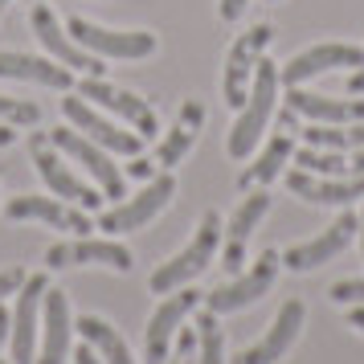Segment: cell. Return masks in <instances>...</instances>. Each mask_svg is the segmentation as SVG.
<instances>
[{
	"label": "cell",
	"instance_id": "cell-3",
	"mask_svg": "<svg viewBox=\"0 0 364 364\" xmlns=\"http://www.w3.org/2000/svg\"><path fill=\"white\" fill-rule=\"evenodd\" d=\"M270 41H274V29H270L266 21L233 37L230 53H225V74H221V95H225V107H230V111H237V107L246 102L250 82H254V70H258V62L266 58Z\"/></svg>",
	"mask_w": 364,
	"mask_h": 364
},
{
	"label": "cell",
	"instance_id": "cell-24",
	"mask_svg": "<svg viewBox=\"0 0 364 364\" xmlns=\"http://www.w3.org/2000/svg\"><path fill=\"white\" fill-rule=\"evenodd\" d=\"M0 78H17V82H37L50 90H70L74 86V70L50 58H33V53H0Z\"/></svg>",
	"mask_w": 364,
	"mask_h": 364
},
{
	"label": "cell",
	"instance_id": "cell-5",
	"mask_svg": "<svg viewBox=\"0 0 364 364\" xmlns=\"http://www.w3.org/2000/svg\"><path fill=\"white\" fill-rule=\"evenodd\" d=\"M29 156H33V168H37V176L46 181V188H50L53 197H62V200H74L78 209H102V193H95L86 181H78L74 172L66 168V156L53 148L50 139H46V132L41 135H29Z\"/></svg>",
	"mask_w": 364,
	"mask_h": 364
},
{
	"label": "cell",
	"instance_id": "cell-19",
	"mask_svg": "<svg viewBox=\"0 0 364 364\" xmlns=\"http://www.w3.org/2000/svg\"><path fill=\"white\" fill-rule=\"evenodd\" d=\"M4 217L9 221H46L53 230H70L74 237H90V230H95L86 209H70L53 197H13L4 205Z\"/></svg>",
	"mask_w": 364,
	"mask_h": 364
},
{
	"label": "cell",
	"instance_id": "cell-12",
	"mask_svg": "<svg viewBox=\"0 0 364 364\" xmlns=\"http://www.w3.org/2000/svg\"><path fill=\"white\" fill-rule=\"evenodd\" d=\"M62 115H66V123L74 132H82L86 139H95L99 148L115 151V156H139V148H144V135L123 132L119 123L102 119L86 99H62Z\"/></svg>",
	"mask_w": 364,
	"mask_h": 364
},
{
	"label": "cell",
	"instance_id": "cell-25",
	"mask_svg": "<svg viewBox=\"0 0 364 364\" xmlns=\"http://www.w3.org/2000/svg\"><path fill=\"white\" fill-rule=\"evenodd\" d=\"M74 331L99 352L102 364H135L132 348L123 344V336H119L107 319H99V315H78V319H74Z\"/></svg>",
	"mask_w": 364,
	"mask_h": 364
},
{
	"label": "cell",
	"instance_id": "cell-32",
	"mask_svg": "<svg viewBox=\"0 0 364 364\" xmlns=\"http://www.w3.org/2000/svg\"><path fill=\"white\" fill-rule=\"evenodd\" d=\"M21 282H25V270H21V266H9V270H0V299L17 295Z\"/></svg>",
	"mask_w": 364,
	"mask_h": 364
},
{
	"label": "cell",
	"instance_id": "cell-29",
	"mask_svg": "<svg viewBox=\"0 0 364 364\" xmlns=\"http://www.w3.org/2000/svg\"><path fill=\"white\" fill-rule=\"evenodd\" d=\"M37 119H41V107L37 102L0 95V123H9V127H33Z\"/></svg>",
	"mask_w": 364,
	"mask_h": 364
},
{
	"label": "cell",
	"instance_id": "cell-27",
	"mask_svg": "<svg viewBox=\"0 0 364 364\" xmlns=\"http://www.w3.org/2000/svg\"><path fill=\"white\" fill-rule=\"evenodd\" d=\"M303 144L328 151H356L364 148V123H311L303 127Z\"/></svg>",
	"mask_w": 364,
	"mask_h": 364
},
{
	"label": "cell",
	"instance_id": "cell-6",
	"mask_svg": "<svg viewBox=\"0 0 364 364\" xmlns=\"http://www.w3.org/2000/svg\"><path fill=\"white\" fill-rule=\"evenodd\" d=\"M279 266H282V254H274V250H262V258L250 266L246 274H237V279L221 282L217 291H209V299H205V307L213 315H233V311H246L250 303H258V299L274 287V279H279Z\"/></svg>",
	"mask_w": 364,
	"mask_h": 364
},
{
	"label": "cell",
	"instance_id": "cell-22",
	"mask_svg": "<svg viewBox=\"0 0 364 364\" xmlns=\"http://www.w3.org/2000/svg\"><path fill=\"white\" fill-rule=\"evenodd\" d=\"M287 102L311 123H364V99H328L303 86H287Z\"/></svg>",
	"mask_w": 364,
	"mask_h": 364
},
{
	"label": "cell",
	"instance_id": "cell-37",
	"mask_svg": "<svg viewBox=\"0 0 364 364\" xmlns=\"http://www.w3.org/2000/svg\"><path fill=\"white\" fill-rule=\"evenodd\" d=\"M348 323L364 331V307H360V303H352V311H348Z\"/></svg>",
	"mask_w": 364,
	"mask_h": 364
},
{
	"label": "cell",
	"instance_id": "cell-10",
	"mask_svg": "<svg viewBox=\"0 0 364 364\" xmlns=\"http://www.w3.org/2000/svg\"><path fill=\"white\" fill-rule=\"evenodd\" d=\"M50 291V279L37 270L25 274L17 291V307H13V323H9V340H13V364H33L37 360V311L41 299Z\"/></svg>",
	"mask_w": 364,
	"mask_h": 364
},
{
	"label": "cell",
	"instance_id": "cell-35",
	"mask_svg": "<svg viewBox=\"0 0 364 364\" xmlns=\"http://www.w3.org/2000/svg\"><path fill=\"white\" fill-rule=\"evenodd\" d=\"M348 95H364V66L348 74Z\"/></svg>",
	"mask_w": 364,
	"mask_h": 364
},
{
	"label": "cell",
	"instance_id": "cell-14",
	"mask_svg": "<svg viewBox=\"0 0 364 364\" xmlns=\"http://www.w3.org/2000/svg\"><path fill=\"white\" fill-rule=\"evenodd\" d=\"M46 266L50 270H66V266H111L119 274L132 270V250L107 242V237H74V242H58L46 250Z\"/></svg>",
	"mask_w": 364,
	"mask_h": 364
},
{
	"label": "cell",
	"instance_id": "cell-38",
	"mask_svg": "<svg viewBox=\"0 0 364 364\" xmlns=\"http://www.w3.org/2000/svg\"><path fill=\"white\" fill-rule=\"evenodd\" d=\"M9 323H13V315L4 311V303H0V344H4V336H9Z\"/></svg>",
	"mask_w": 364,
	"mask_h": 364
},
{
	"label": "cell",
	"instance_id": "cell-1",
	"mask_svg": "<svg viewBox=\"0 0 364 364\" xmlns=\"http://www.w3.org/2000/svg\"><path fill=\"white\" fill-rule=\"evenodd\" d=\"M274 102H279V66L262 58L258 70H254V82H250V95L246 102L237 107V119H233V132H230V151L233 160H246L254 156V148L262 144V132H266V119L274 115Z\"/></svg>",
	"mask_w": 364,
	"mask_h": 364
},
{
	"label": "cell",
	"instance_id": "cell-17",
	"mask_svg": "<svg viewBox=\"0 0 364 364\" xmlns=\"http://www.w3.org/2000/svg\"><path fill=\"white\" fill-rule=\"evenodd\" d=\"M266 213H270V193H266V188H250V197L233 209L230 225L221 230V242H225L221 266H225L230 274H237V270H242V262H246V246H250V233H254V225H258Z\"/></svg>",
	"mask_w": 364,
	"mask_h": 364
},
{
	"label": "cell",
	"instance_id": "cell-40",
	"mask_svg": "<svg viewBox=\"0 0 364 364\" xmlns=\"http://www.w3.org/2000/svg\"><path fill=\"white\" fill-rule=\"evenodd\" d=\"M352 172L364 176V148H356V156H352Z\"/></svg>",
	"mask_w": 364,
	"mask_h": 364
},
{
	"label": "cell",
	"instance_id": "cell-7",
	"mask_svg": "<svg viewBox=\"0 0 364 364\" xmlns=\"http://www.w3.org/2000/svg\"><path fill=\"white\" fill-rule=\"evenodd\" d=\"M46 139H50L53 148L62 151V156H70V160H78V164L95 176V181L102 184V197L107 200H119L123 193H127V181H123V172H119L115 164H111V156H107V148H99L95 139H86L82 132H74V127H53V132H46Z\"/></svg>",
	"mask_w": 364,
	"mask_h": 364
},
{
	"label": "cell",
	"instance_id": "cell-11",
	"mask_svg": "<svg viewBox=\"0 0 364 364\" xmlns=\"http://www.w3.org/2000/svg\"><path fill=\"white\" fill-rule=\"evenodd\" d=\"M78 90H82V99L99 102L102 111H111V115H119L127 127H135V135L151 139V135L160 132V119H156V111H151L139 95H132V90L111 86L107 78H82V82H78Z\"/></svg>",
	"mask_w": 364,
	"mask_h": 364
},
{
	"label": "cell",
	"instance_id": "cell-28",
	"mask_svg": "<svg viewBox=\"0 0 364 364\" xmlns=\"http://www.w3.org/2000/svg\"><path fill=\"white\" fill-rule=\"evenodd\" d=\"M197 348H200V360L197 364H225V331L217 323L213 311L200 315L197 323Z\"/></svg>",
	"mask_w": 364,
	"mask_h": 364
},
{
	"label": "cell",
	"instance_id": "cell-31",
	"mask_svg": "<svg viewBox=\"0 0 364 364\" xmlns=\"http://www.w3.org/2000/svg\"><path fill=\"white\" fill-rule=\"evenodd\" d=\"M193 352H197V331H176V356L168 364H197Z\"/></svg>",
	"mask_w": 364,
	"mask_h": 364
},
{
	"label": "cell",
	"instance_id": "cell-20",
	"mask_svg": "<svg viewBox=\"0 0 364 364\" xmlns=\"http://www.w3.org/2000/svg\"><path fill=\"white\" fill-rule=\"evenodd\" d=\"M287 188L311 205H352L364 197V176H315L303 168L287 172Z\"/></svg>",
	"mask_w": 364,
	"mask_h": 364
},
{
	"label": "cell",
	"instance_id": "cell-9",
	"mask_svg": "<svg viewBox=\"0 0 364 364\" xmlns=\"http://www.w3.org/2000/svg\"><path fill=\"white\" fill-rule=\"evenodd\" d=\"M29 25H33L37 41H41V46L53 53V62H62L66 70H82L86 78H107V66H102L107 58L82 50L74 37H66V29H62V25H58V17H53V9H46V4H33Z\"/></svg>",
	"mask_w": 364,
	"mask_h": 364
},
{
	"label": "cell",
	"instance_id": "cell-26",
	"mask_svg": "<svg viewBox=\"0 0 364 364\" xmlns=\"http://www.w3.org/2000/svg\"><path fill=\"white\" fill-rule=\"evenodd\" d=\"M291 156H295V139H291V132L282 127V132L266 144L262 156L242 172V181H237V184H242V188H266L274 176H282V168L291 164Z\"/></svg>",
	"mask_w": 364,
	"mask_h": 364
},
{
	"label": "cell",
	"instance_id": "cell-43",
	"mask_svg": "<svg viewBox=\"0 0 364 364\" xmlns=\"http://www.w3.org/2000/svg\"><path fill=\"white\" fill-rule=\"evenodd\" d=\"M0 364H4V360H0Z\"/></svg>",
	"mask_w": 364,
	"mask_h": 364
},
{
	"label": "cell",
	"instance_id": "cell-13",
	"mask_svg": "<svg viewBox=\"0 0 364 364\" xmlns=\"http://www.w3.org/2000/svg\"><path fill=\"white\" fill-rule=\"evenodd\" d=\"M340 66H352L360 70L364 66V50L360 46H348V41H328V46H311V50L295 53L287 66H279V82L282 86H303L328 74V70H340Z\"/></svg>",
	"mask_w": 364,
	"mask_h": 364
},
{
	"label": "cell",
	"instance_id": "cell-42",
	"mask_svg": "<svg viewBox=\"0 0 364 364\" xmlns=\"http://www.w3.org/2000/svg\"><path fill=\"white\" fill-rule=\"evenodd\" d=\"M360 246H364V221H360Z\"/></svg>",
	"mask_w": 364,
	"mask_h": 364
},
{
	"label": "cell",
	"instance_id": "cell-18",
	"mask_svg": "<svg viewBox=\"0 0 364 364\" xmlns=\"http://www.w3.org/2000/svg\"><path fill=\"white\" fill-rule=\"evenodd\" d=\"M356 230H360V217H356V213H340V221L328 225L319 237L299 242V246L287 250V254H282V266H287V270H315V266L331 262V258H336L352 237H356Z\"/></svg>",
	"mask_w": 364,
	"mask_h": 364
},
{
	"label": "cell",
	"instance_id": "cell-33",
	"mask_svg": "<svg viewBox=\"0 0 364 364\" xmlns=\"http://www.w3.org/2000/svg\"><path fill=\"white\" fill-rule=\"evenodd\" d=\"M246 4H250V0H221V4H217V13H221V21H225V25H233V21L246 13Z\"/></svg>",
	"mask_w": 364,
	"mask_h": 364
},
{
	"label": "cell",
	"instance_id": "cell-8",
	"mask_svg": "<svg viewBox=\"0 0 364 364\" xmlns=\"http://www.w3.org/2000/svg\"><path fill=\"white\" fill-rule=\"evenodd\" d=\"M172 197H176V181H172V172H160L156 181L144 188V193H135L132 200H123V205H115L111 213H102L99 230L102 233H132V230H144L148 221H156V217L164 213L168 205H172Z\"/></svg>",
	"mask_w": 364,
	"mask_h": 364
},
{
	"label": "cell",
	"instance_id": "cell-34",
	"mask_svg": "<svg viewBox=\"0 0 364 364\" xmlns=\"http://www.w3.org/2000/svg\"><path fill=\"white\" fill-rule=\"evenodd\" d=\"M74 364H102V360H99V352H95V348H90V344L82 340V348L74 352Z\"/></svg>",
	"mask_w": 364,
	"mask_h": 364
},
{
	"label": "cell",
	"instance_id": "cell-2",
	"mask_svg": "<svg viewBox=\"0 0 364 364\" xmlns=\"http://www.w3.org/2000/svg\"><path fill=\"white\" fill-rule=\"evenodd\" d=\"M221 230H225L221 213H205V217H200L193 242H188L172 262H164L156 274H151V291H156V295H168V291H176V287H184V282L197 279L200 270L213 262L217 246H221Z\"/></svg>",
	"mask_w": 364,
	"mask_h": 364
},
{
	"label": "cell",
	"instance_id": "cell-36",
	"mask_svg": "<svg viewBox=\"0 0 364 364\" xmlns=\"http://www.w3.org/2000/svg\"><path fill=\"white\" fill-rule=\"evenodd\" d=\"M151 168H156V164H151V160H139V156H135V164L127 168V172H132L135 181H144V176H151Z\"/></svg>",
	"mask_w": 364,
	"mask_h": 364
},
{
	"label": "cell",
	"instance_id": "cell-15",
	"mask_svg": "<svg viewBox=\"0 0 364 364\" xmlns=\"http://www.w3.org/2000/svg\"><path fill=\"white\" fill-rule=\"evenodd\" d=\"M303 319H307L303 299H287V303L279 307V315H274L270 331H266L258 344H250L246 352H237V356H233V364H274V360H282V356L291 352V344L299 340Z\"/></svg>",
	"mask_w": 364,
	"mask_h": 364
},
{
	"label": "cell",
	"instance_id": "cell-21",
	"mask_svg": "<svg viewBox=\"0 0 364 364\" xmlns=\"http://www.w3.org/2000/svg\"><path fill=\"white\" fill-rule=\"evenodd\" d=\"M41 352H37L33 364H66L70 352V331H74V319H70V299L66 291H46L41 299Z\"/></svg>",
	"mask_w": 364,
	"mask_h": 364
},
{
	"label": "cell",
	"instance_id": "cell-16",
	"mask_svg": "<svg viewBox=\"0 0 364 364\" xmlns=\"http://www.w3.org/2000/svg\"><path fill=\"white\" fill-rule=\"evenodd\" d=\"M197 307H200L197 291H168L164 303H160L156 315H151L148 336H144V356H148V364H164L168 360V340L181 331V323L197 311Z\"/></svg>",
	"mask_w": 364,
	"mask_h": 364
},
{
	"label": "cell",
	"instance_id": "cell-4",
	"mask_svg": "<svg viewBox=\"0 0 364 364\" xmlns=\"http://www.w3.org/2000/svg\"><path fill=\"white\" fill-rule=\"evenodd\" d=\"M66 33L82 46V50L99 53V58H115V62H139V58H151L156 53V33L148 29H102L95 21L82 17H70L66 21Z\"/></svg>",
	"mask_w": 364,
	"mask_h": 364
},
{
	"label": "cell",
	"instance_id": "cell-39",
	"mask_svg": "<svg viewBox=\"0 0 364 364\" xmlns=\"http://www.w3.org/2000/svg\"><path fill=\"white\" fill-rule=\"evenodd\" d=\"M17 139V132H9V123H0V148H9Z\"/></svg>",
	"mask_w": 364,
	"mask_h": 364
},
{
	"label": "cell",
	"instance_id": "cell-30",
	"mask_svg": "<svg viewBox=\"0 0 364 364\" xmlns=\"http://www.w3.org/2000/svg\"><path fill=\"white\" fill-rule=\"evenodd\" d=\"M328 295H331V303H348V307H352V303H360V307H364V279H344V282H336Z\"/></svg>",
	"mask_w": 364,
	"mask_h": 364
},
{
	"label": "cell",
	"instance_id": "cell-23",
	"mask_svg": "<svg viewBox=\"0 0 364 364\" xmlns=\"http://www.w3.org/2000/svg\"><path fill=\"white\" fill-rule=\"evenodd\" d=\"M200 127H205V107L197 99H184L181 102V115L172 123V132L160 139V151H156V164L172 172V164H181L184 156L193 151V144L200 139Z\"/></svg>",
	"mask_w": 364,
	"mask_h": 364
},
{
	"label": "cell",
	"instance_id": "cell-41",
	"mask_svg": "<svg viewBox=\"0 0 364 364\" xmlns=\"http://www.w3.org/2000/svg\"><path fill=\"white\" fill-rule=\"evenodd\" d=\"M4 9H9V0H0V13H4Z\"/></svg>",
	"mask_w": 364,
	"mask_h": 364
}]
</instances>
